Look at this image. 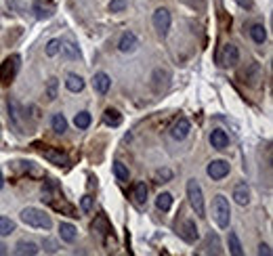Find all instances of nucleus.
Instances as JSON below:
<instances>
[{"mask_svg": "<svg viewBox=\"0 0 273 256\" xmlns=\"http://www.w3.org/2000/svg\"><path fill=\"white\" fill-rule=\"evenodd\" d=\"M126 6H128V2H126V0H112V2H110V11H112V13H122Z\"/></svg>", "mask_w": 273, "mask_h": 256, "instance_id": "7c9ffc66", "label": "nucleus"}, {"mask_svg": "<svg viewBox=\"0 0 273 256\" xmlns=\"http://www.w3.org/2000/svg\"><path fill=\"white\" fill-rule=\"evenodd\" d=\"M13 231H15V223L11 219H6V216H0V238H6Z\"/></svg>", "mask_w": 273, "mask_h": 256, "instance_id": "cd10ccee", "label": "nucleus"}, {"mask_svg": "<svg viewBox=\"0 0 273 256\" xmlns=\"http://www.w3.org/2000/svg\"><path fill=\"white\" fill-rule=\"evenodd\" d=\"M59 235H61L63 241L72 244V241L76 240V235H78V231H76V227L72 225V223H61L59 225Z\"/></svg>", "mask_w": 273, "mask_h": 256, "instance_id": "a211bd4d", "label": "nucleus"}, {"mask_svg": "<svg viewBox=\"0 0 273 256\" xmlns=\"http://www.w3.org/2000/svg\"><path fill=\"white\" fill-rule=\"evenodd\" d=\"M65 86L69 93H82L84 91V80H82L78 74H69L65 78Z\"/></svg>", "mask_w": 273, "mask_h": 256, "instance_id": "f3484780", "label": "nucleus"}, {"mask_svg": "<svg viewBox=\"0 0 273 256\" xmlns=\"http://www.w3.org/2000/svg\"><path fill=\"white\" fill-rule=\"evenodd\" d=\"M132 195H135L137 204H145V202H147V185H145V183H137Z\"/></svg>", "mask_w": 273, "mask_h": 256, "instance_id": "bb28decb", "label": "nucleus"}, {"mask_svg": "<svg viewBox=\"0 0 273 256\" xmlns=\"http://www.w3.org/2000/svg\"><path fill=\"white\" fill-rule=\"evenodd\" d=\"M212 219L217 221V225L221 229L229 227L231 208H229V202H227L225 195H217V197H214V202H212Z\"/></svg>", "mask_w": 273, "mask_h": 256, "instance_id": "f03ea898", "label": "nucleus"}, {"mask_svg": "<svg viewBox=\"0 0 273 256\" xmlns=\"http://www.w3.org/2000/svg\"><path fill=\"white\" fill-rule=\"evenodd\" d=\"M55 55H59V40L57 38L48 40V44H47V57H55Z\"/></svg>", "mask_w": 273, "mask_h": 256, "instance_id": "c756f323", "label": "nucleus"}, {"mask_svg": "<svg viewBox=\"0 0 273 256\" xmlns=\"http://www.w3.org/2000/svg\"><path fill=\"white\" fill-rule=\"evenodd\" d=\"M110 86H112V78L107 74L103 72H99V74H95V78H93V88L97 91L99 95H105L107 91H110Z\"/></svg>", "mask_w": 273, "mask_h": 256, "instance_id": "4468645a", "label": "nucleus"}, {"mask_svg": "<svg viewBox=\"0 0 273 256\" xmlns=\"http://www.w3.org/2000/svg\"><path fill=\"white\" fill-rule=\"evenodd\" d=\"M210 145L214 147V149H219V151L227 149V145H229V137H227V132L221 130V128H214L212 134H210Z\"/></svg>", "mask_w": 273, "mask_h": 256, "instance_id": "f8f14e48", "label": "nucleus"}, {"mask_svg": "<svg viewBox=\"0 0 273 256\" xmlns=\"http://www.w3.org/2000/svg\"><path fill=\"white\" fill-rule=\"evenodd\" d=\"M21 221L25 223L28 227H34V229H44V231H48L50 227H53V221H50V216L44 212L40 208H23L21 210Z\"/></svg>", "mask_w": 273, "mask_h": 256, "instance_id": "f257e3e1", "label": "nucleus"}, {"mask_svg": "<svg viewBox=\"0 0 273 256\" xmlns=\"http://www.w3.org/2000/svg\"><path fill=\"white\" fill-rule=\"evenodd\" d=\"M57 86H59L57 78H48V82H47V97H48V101L57 99Z\"/></svg>", "mask_w": 273, "mask_h": 256, "instance_id": "c85d7f7f", "label": "nucleus"}, {"mask_svg": "<svg viewBox=\"0 0 273 256\" xmlns=\"http://www.w3.org/2000/svg\"><path fill=\"white\" fill-rule=\"evenodd\" d=\"M227 241H229V252L233 256H242L244 250H242V244H240V238H238V233H229V238H227Z\"/></svg>", "mask_w": 273, "mask_h": 256, "instance_id": "393cba45", "label": "nucleus"}, {"mask_svg": "<svg viewBox=\"0 0 273 256\" xmlns=\"http://www.w3.org/2000/svg\"><path fill=\"white\" fill-rule=\"evenodd\" d=\"M189 132H192V122H189L187 118H179L173 126H170V137H173L175 141L187 139V134H189Z\"/></svg>", "mask_w": 273, "mask_h": 256, "instance_id": "0eeeda50", "label": "nucleus"}, {"mask_svg": "<svg viewBox=\"0 0 273 256\" xmlns=\"http://www.w3.org/2000/svg\"><path fill=\"white\" fill-rule=\"evenodd\" d=\"M113 175H116V178L120 183H128V178H130V172H128V168L120 162V160H116L113 162Z\"/></svg>", "mask_w": 273, "mask_h": 256, "instance_id": "aec40b11", "label": "nucleus"}, {"mask_svg": "<svg viewBox=\"0 0 273 256\" xmlns=\"http://www.w3.org/2000/svg\"><path fill=\"white\" fill-rule=\"evenodd\" d=\"M50 126H53L55 132L63 134V132L67 130V120H65V116H63V113H55L53 120H50Z\"/></svg>", "mask_w": 273, "mask_h": 256, "instance_id": "5701e85b", "label": "nucleus"}, {"mask_svg": "<svg viewBox=\"0 0 273 256\" xmlns=\"http://www.w3.org/2000/svg\"><path fill=\"white\" fill-rule=\"evenodd\" d=\"M187 197H189V204H192L193 212L200 216V219H204L206 216V208H204V197H202V187L200 183L192 178V181L187 183Z\"/></svg>", "mask_w": 273, "mask_h": 256, "instance_id": "7ed1b4c3", "label": "nucleus"}, {"mask_svg": "<svg viewBox=\"0 0 273 256\" xmlns=\"http://www.w3.org/2000/svg\"><path fill=\"white\" fill-rule=\"evenodd\" d=\"M156 206H158V210H162V212H168V210L173 208V195L170 193H160L156 197Z\"/></svg>", "mask_w": 273, "mask_h": 256, "instance_id": "b1692460", "label": "nucleus"}, {"mask_svg": "<svg viewBox=\"0 0 273 256\" xmlns=\"http://www.w3.org/2000/svg\"><path fill=\"white\" fill-rule=\"evenodd\" d=\"M32 11H34L36 19H48V17H53V6H47V4H42V2H34Z\"/></svg>", "mask_w": 273, "mask_h": 256, "instance_id": "4be33fe9", "label": "nucleus"}, {"mask_svg": "<svg viewBox=\"0 0 273 256\" xmlns=\"http://www.w3.org/2000/svg\"><path fill=\"white\" fill-rule=\"evenodd\" d=\"M240 61V50L236 44H225L223 47V57H221V65L225 67H231Z\"/></svg>", "mask_w": 273, "mask_h": 256, "instance_id": "9d476101", "label": "nucleus"}, {"mask_svg": "<svg viewBox=\"0 0 273 256\" xmlns=\"http://www.w3.org/2000/svg\"><path fill=\"white\" fill-rule=\"evenodd\" d=\"M91 113L88 112H80V113H76V118H74V124L76 128H80V130H84V128L91 126Z\"/></svg>", "mask_w": 273, "mask_h": 256, "instance_id": "a878e982", "label": "nucleus"}, {"mask_svg": "<svg viewBox=\"0 0 273 256\" xmlns=\"http://www.w3.org/2000/svg\"><path fill=\"white\" fill-rule=\"evenodd\" d=\"M250 38L255 40L257 44H263L265 40H267V30H265L263 23H255L250 28Z\"/></svg>", "mask_w": 273, "mask_h": 256, "instance_id": "6ab92c4d", "label": "nucleus"}, {"mask_svg": "<svg viewBox=\"0 0 273 256\" xmlns=\"http://www.w3.org/2000/svg\"><path fill=\"white\" fill-rule=\"evenodd\" d=\"M38 252H40V248H38V244H34V241H19L15 246V254H19V256H25V254L36 256Z\"/></svg>", "mask_w": 273, "mask_h": 256, "instance_id": "dca6fc26", "label": "nucleus"}, {"mask_svg": "<svg viewBox=\"0 0 273 256\" xmlns=\"http://www.w3.org/2000/svg\"><path fill=\"white\" fill-rule=\"evenodd\" d=\"M151 21H154V28H156V32L160 34L162 38H166L168 36V30H170V13H168V9H156V13H154V17H151Z\"/></svg>", "mask_w": 273, "mask_h": 256, "instance_id": "20e7f679", "label": "nucleus"}, {"mask_svg": "<svg viewBox=\"0 0 273 256\" xmlns=\"http://www.w3.org/2000/svg\"><path fill=\"white\" fill-rule=\"evenodd\" d=\"M80 208H82V212H91L93 210V197L91 195H84L80 200Z\"/></svg>", "mask_w": 273, "mask_h": 256, "instance_id": "2f4dec72", "label": "nucleus"}, {"mask_svg": "<svg viewBox=\"0 0 273 256\" xmlns=\"http://www.w3.org/2000/svg\"><path fill=\"white\" fill-rule=\"evenodd\" d=\"M233 200L240 206H248L250 204V187L246 183H240L236 185V189H233Z\"/></svg>", "mask_w": 273, "mask_h": 256, "instance_id": "ddd939ff", "label": "nucleus"}, {"mask_svg": "<svg viewBox=\"0 0 273 256\" xmlns=\"http://www.w3.org/2000/svg\"><path fill=\"white\" fill-rule=\"evenodd\" d=\"M170 178H173V172H170L168 168H164V170L158 172V181H160V183H168Z\"/></svg>", "mask_w": 273, "mask_h": 256, "instance_id": "473e14b6", "label": "nucleus"}, {"mask_svg": "<svg viewBox=\"0 0 273 256\" xmlns=\"http://www.w3.org/2000/svg\"><path fill=\"white\" fill-rule=\"evenodd\" d=\"M17 69H19V57L13 55L2 63V67H0V82H2L4 86L11 84V82L15 80V76H17Z\"/></svg>", "mask_w": 273, "mask_h": 256, "instance_id": "39448f33", "label": "nucleus"}, {"mask_svg": "<svg viewBox=\"0 0 273 256\" xmlns=\"http://www.w3.org/2000/svg\"><path fill=\"white\" fill-rule=\"evenodd\" d=\"M258 254L261 256H271V246L269 244H261L258 246Z\"/></svg>", "mask_w": 273, "mask_h": 256, "instance_id": "72a5a7b5", "label": "nucleus"}, {"mask_svg": "<svg viewBox=\"0 0 273 256\" xmlns=\"http://www.w3.org/2000/svg\"><path fill=\"white\" fill-rule=\"evenodd\" d=\"M4 187V176H2V172H0V189Z\"/></svg>", "mask_w": 273, "mask_h": 256, "instance_id": "c9c22d12", "label": "nucleus"}, {"mask_svg": "<svg viewBox=\"0 0 273 256\" xmlns=\"http://www.w3.org/2000/svg\"><path fill=\"white\" fill-rule=\"evenodd\" d=\"M137 44H139L137 36L132 34V32H124L118 40V50L120 53H132V50L137 48Z\"/></svg>", "mask_w": 273, "mask_h": 256, "instance_id": "9b49d317", "label": "nucleus"}, {"mask_svg": "<svg viewBox=\"0 0 273 256\" xmlns=\"http://www.w3.org/2000/svg\"><path fill=\"white\" fill-rule=\"evenodd\" d=\"M59 50L65 59H80V48L72 38H63V40H59Z\"/></svg>", "mask_w": 273, "mask_h": 256, "instance_id": "1a4fd4ad", "label": "nucleus"}, {"mask_svg": "<svg viewBox=\"0 0 273 256\" xmlns=\"http://www.w3.org/2000/svg\"><path fill=\"white\" fill-rule=\"evenodd\" d=\"M206 172L212 181H221V178H225L229 175V162H225V160H212V162L208 164Z\"/></svg>", "mask_w": 273, "mask_h": 256, "instance_id": "423d86ee", "label": "nucleus"}, {"mask_svg": "<svg viewBox=\"0 0 273 256\" xmlns=\"http://www.w3.org/2000/svg\"><path fill=\"white\" fill-rule=\"evenodd\" d=\"M42 153H44V158H47L50 164H55V166H67L69 164V158L65 156V153L57 151V149H44Z\"/></svg>", "mask_w": 273, "mask_h": 256, "instance_id": "2eb2a0df", "label": "nucleus"}, {"mask_svg": "<svg viewBox=\"0 0 273 256\" xmlns=\"http://www.w3.org/2000/svg\"><path fill=\"white\" fill-rule=\"evenodd\" d=\"M179 235H181V238L185 240V241H189V244L198 241V240H200V233H198V227H195V221H192V219L183 221L181 227H179Z\"/></svg>", "mask_w": 273, "mask_h": 256, "instance_id": "6e6552de", "label": "nucleus"}, {"mask_svg": "<svg viewBox=\"0 0 273 256\" xmlns=\"http://www.w3.org/2000/svg\"><path fill=\"white\" fill-rule=\"evenodd\" d=\"M103 122H105L107 126H120V124H122V116H120L116 110L107 107V110L103 112Z\"/></svg>", "mask_w": 273, "mask_h": 256, "instance_id": "412c9836", "label": "nucleus"}, {"mask_svg": "<svg viewBox=\"0 0 273 256\" xmlns=\"http://www.w3.org/2000/svg\"><path fill=\"white\" fill-rule=\"evenodd\" d=\"M236 2L242 6V9H252V4H255L252 0H236Z\"/></svg>", "mask_w": 273, "mask_h": 256, "instance_id": "f704fd0d", "label": "nucleus"}]
</instances>
